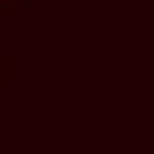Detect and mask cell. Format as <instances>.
I'll return each instance as SVG.
<instances>
[{"label": "cell", "mask_w": 154, "mask_h": 154, "mask_svg": "<svg viewBox=\"0 0 154 154\" xmlns=\"http://www.w3.org/2000/svg\"><path fill=\"white\" fill-rule=\"evenodd\" d=\"M7 82H14V54H7L0 47V86H7Z\"/></svg>", "instance_id": "obj_1"}, {"label": "cell", "mask_w": 154, "mask_h": 154, "mask_svg": "<svg viewBox=\"0 0 154 154\" xmlns=\"http://www.w3.org/2000/svg\"><path fill=\"white\" fill-rule=\"evenodd\" d=\"M22 4H29V0H0V22H11Z\"/></svg>", "instance_id": "obj_2"}]
</instances>
